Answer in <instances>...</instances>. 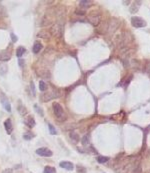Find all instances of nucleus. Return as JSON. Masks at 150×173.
I'll return each mask as SVG.
<instances>
[{
  "instance_id": "nucleus-14",
  "label": "nucleus",
  "mask_w": 150,
  "mask_h": 173,
  "mask_svg": "<svg viewBox=\"0 0 150 173\" xmlns=\"http://www.w3.org/2000/svg\"><path fill=\"white\" fill-rule=\"evenodd\" d=\"M91 1H87V0H81L80 2H79V4H80V6L81 7H84V8H87V7H89L91 5Z\"/></svg>"
},
{
  "instance_id": "nucleus-4",
  "label": "nucleus",
  "mask_w": 150,
  "mask_h": 173,
  "mask_svg": "<svg viewBox=\"0 0 150 173\" xmlns=\"http://www.w3.org/2000/svg\"><path fill=\"white\" fill-rule=\"evenodd\" d=\"M0 101L2 103V105H3V107L4 109L8 111V112H11V105H10V102H9V100H8V98H7L3 93H1V98H0Z\"/></svg>"
},
{
  "instance_id": "nucleus-22",
  "label": "nucleus",
  "mask_w": 150,
  "mask_h": 173,
  "mask_svg": "<svg viewBox=\"0 0 150 173\" xmlns=\"http://www.w3.org/2000/svg\"><path fill=\"white\" fill-rule=\"evenodd\" d=\"M18 111L20 112V114H22V115H24V114H25V113L27 112V110L25 109V107H24V106H22V105H19Z\"/></svg>"
},
{
  "instance_id": "nucleus-16",
  "label": "nucleus",
  "mask_w": 150,
  "mask_h": 173,
  "mask_svg": "<svg viewBox=\"0 0 150 173\" xmlns=\"http://www.w3.org/2000/svg\"><path fill=\"white\" fill-rule=\"evenodd\" d=\"M34 109H35V111H36V112H37V113H38V114H39L41 117H43V116H44V112H43L42 108H41V107H39L37 104H35V105H34Z\"/></svg>"
},
{
  "instance_id": "nucleus-10",
  "label": "nucleus",
  "mask_w": 150,
  "mask_h": 173,
  "mask_svg": "<svg viewBox=\"0 0 150 173\" xmlns=\"http://www.w3.org/2000/svg\"><path fill=\"white\" fill-rule=\"evenodd\" d=\"M140 3H141L140 1H134V2H133V4H132V5H131V7H130V12L131 13L137 12V10H138L139 6L141 5Z\"/></svg>"
},
{
  "instance_id": "nucleus-8",
  "label": "nucleus",
  "mask_w": 150,
  "mask_h": 173,
  "mask_svg": "<svg viewBox=\"0 0 150 173\" xmlns=\"http://www.w3.org/2000/svg\"><path fill=\"white\" fill-rule=\"evenodd\" d=\"M88 20L91 22L93 25H98V23L100 22V15H94V16H92L90 15L89 17H88Z\"/></svg>"
},
{
  "instance_id": "nucleus-19",
  "label": "nucleus",
  "mask_w": 150,
  "mask_h": 173,
  "mask_svg": "<svg viewBox=\"0 0 150 173\" xmlns=\"http://www.w3.org/2000/svg\"><path fill=\"white\" fill-rule=\"evenodd\" d=\"M48 128H49V132H50V134L51 135H56L57 134V131H56V129L53 127L52 124L48 123Z\"/></svg>"
},
{
  "instance_id": "nucleus-23",
  "label": "nucleus",
  "mask_w": 150,
  "mask_h": 173,
  "mask_svg": "<svg viewBox=\"0 0 150 173\" xmlns=\"http://www.w3.org/2000/svg\"><path fill=\"white\" fill-rule=\"evenodd\" d=\"M32 137H33V135L32 134H29L28 132H25V133L23 134V138H24L25 140H30Z\"/></svg>"
},
{
  "instance_id": "nucleus-7",
  "label": "nucleus",
  "mask_w": 150,
  "mask_h": 173,
  "mask_svg": "<svg viewBox=\"0 0 150 173\" xmlns=\"http://www.w3.org/2000/svg\"><path fill=\"white\" fill-rule=\"evenodd\" d=\"M11 58L10 53L6 51H0V61H8Z\"/></svg>"
},
{
  "instance_id": "nucleus-11",
  "label": "nucleus",
  "mask_w": 150,
  "mask_h": 173,
  "mask_svg": "<svg viewBox=\"0 0 150 173\" xmlns=\"http://www.w3.org/2000/svg\"><path fill=\"white\" fill-rule=\"evenodd\" d=\"M7 71H8V66H7L5 63H1V64H0V74H1L2 76H5Z\"/></svg>"
},
{
  "instance_id": "nucleus-20",
  "label": "nucleus",
  "mask_w": 150,
  "mask_h": 173,
  "mask_svg": "<svg viewBox=\"0 0 150 173\" xmlns=\"http://www.w3.org/2000/svg\"><path fill=\"white\" fill-rule=\"evenodd\" d=\"M81 143H82L83 145H88V144H89V137H88V135L83 136V138H82V140H81Z\"/></svg>"
},
{
  "instance_id": "nucleus-26",
  "label": "nucleus",
  "mask_w": 150,
  "mask_h": 173,
  "mask_svg": "<svg viewBox=\"0 0 150 173\" xmlns=\"http://www.w3.org/2000/svg\"><path fill=\"white\" fill-rule=\"evenodd\" d=\"M18 63H19V66H20V67H23V66H24V64H25L24 60H23V59H21V58H20L19 60H18Z\"/></svg>"
},
{
  "instance_id": "nucleus-5",
  "label": "nucleus",
  "mask_w": 150,
  "mask_h": 173,
  "mask_svg": "<svg viewBox=\"0 0 150 173\" xmlns=\"http://www.w3.org/2000/svg\"><path fill=\"white\" fill-rule=\"evenodd\" d=\"M4 128L6 130L7 134H11L12 131H13V125H12V122L10 119H6L4 122Z\"/></svg>"
},
{
  "instance_id": "nucleus-13",
  "label": "nucleus",
  "mask_w": 150,
  "mask_h": 173,
  "mask_svg": "<svg viewBox=\"0 0 150 173\" xmlns=\"http://www.w3.org/2000/svg\"><path fill=\"white\" fill-rule=\"evenodd\" d=\"M25 51H26V50H25V48H24L23 46H19V47L17 48V50H16V56L20 58L25 53Z\"/></svg>"
},
{
  "instance_id": "nucleus-18",
  "label": "nucleus",
  "mask_w": 150,
  "mask_h": 173,
  "mask_svg": "<svg viewBox=\"0 0 150 173\" xmlns=\"http://www.w3.org/2000/svg\"><path fill=\"white\" fill-rule=\"evenodd\" d=\"M70 138H71L74 142H78L79 141V135L77 134L76 132H71V133H70Z\"/></svg>"
},
{
  "instance_id": "nucleus-17",
  "label": "nucleus",
  "mask_w": 150,
  "mask_h": 173,
  "mask_svg": "<svg viewBox=\"0 0 150 173\" xmlns=\"http://www.w3.org/2000/svg\"><path fill=\"white\" fill-rule=\"evenodd\" d=\"M44 173H56V169L54 168V167H51V166H46L44 168Z\"/></svg>"
},
{
  "instance_id": "nucleus-2",
  "label": "nucleus",
  "mask_w": 150,
  "mask_h": 173,
  "mask_svg": "<svg viewBox=\"0 0 150 173\" xmlns=\"http://www.w3.org/2000/svg\"><path fill=\"white\" fill-rule=\"evenodd\" d=\"M131 24L133 27H136V28H142L144 26H146V22L144 21L141 17H138V16H133L131 18Z\"/></svg>"
},
{
  "instance_id": "nucleus-1",
  "label": "nucleus",
  "mask_w": 150,
  "mask_h": 173,
  "mask_svg": "<svg viewBox=\"0 0 150 173\" xmlns=\"http://www.w3.org/2000/svg\"><path fill=\"white\" fill-rule=\"evenodd\" d=\"M53 107V111H54V114L55 116L58 118L59 120H63V119H65V113H64V111H63V108H62V106L57 102H54L52 105Z\"/></svg>"
},
{
  "instance_id": "nucleus-6",
  "label": "nucleus",
  "mask_w": 150,
  "mask_h": 173,
  "mask_svg": "<svg viewBox=\"0 0 150 173\" xmlns=\"http://www.w3.org/2000/svg\"><path fill=\"white\" fill-rule=\"evenodd\" d=\"M59 165H60L61 168H64L66 170H73V168H74L73 163L70 162V161H62V162H60Z\"/></svg>"
},
{
  "instance_id": "nucleus-24",
  "label": "nucleus",
  "mask_w": 150,
  "mask_h": 173,
  "mask_svg": "<svg viewBox=\"0 0 150 173\" xmlns=\"http://www.w3.org/2000/svg\"><path fill=\"white\" fill-rule=\"evenodd\" d=\"M10 37H11V39H12V42H13V43H15V42L18 40L17 36H16L14 33H11V34H10Z\"/></svg>"
},
{
  "instance_id": "nucleus-25",
  "label": "nucleus",
  "mask_w": 150,
  "mask_h": 173,
  "mask_svg": "<svg viewBox=\"0 0 150 173\" xmlns=\"http://www.w3.org/2000/svg\"><path fill=\"white\" fill-rule=\"evenodd\" d=\"M30 89H31V92H32L33 95H35V86H34V83H33V82L30 83Z\"/></svg>"
},
{
  "instance_id": "nucleus-15",
  "label": "nucleus",
  "mask_w": 150,
  "mask_h": 173,
  "mask_svg": "<svg viewBox=\"0 0 150 173\" xmlns=\"http://www.w3.org/2000/svg\"><path fill=\"white\" fill-rule=\"evenodd\" d=\"M108 160H109L108 157H104V156H98L97 157L98 163H100V164H104V163H106Z\"/></svg>"
},
{
  "instance_id": "nucleus-12",
  "label": "nucleus",
  "mask_w": 150,
  "mask_h": 173,
  "mask_svg": "<svg viewBox=\"0 0 150 173\" xmlns=\"http://www.w3.org/2000/svg\"><path fill=\"white\" fill-rule=\"evenodd\" d=\"M42 49V44L40 43V42H38V41H36L35 43H34V45H33V48L32 50L34 53H38V52H40V50Z\"/></svg>"
},
{
  "instance_id": "nucleus-3",
  "label": "nucleus",
  "mask_w": 150,
  "mask_h": 173,
  "mask_svg": "<svg viewBox=\"0 0 150 173\" xmlns=\"http://www.w3.org/2000/svg\"><path fill=\"white\" fill-rule=\"evenodd\" d=\"M36 154L41 157H51L53 155V152L47 147H41L36 149Z\"/></svg>"
},
{
  "instance_id": "nucleus-21",
  "label": "nucleus",
  "mask_w": 150,
  "mask_h": 173,
  "mask_svg": "<svg viewBox=\"0 0 150 173\" xmlns=\"http://www.w3.org/2000/svg\"><path fill=\"white\" fill-rule=\"evenodd\" d=\"M39 89L40 91H42V92L46 90V84L44 81H40L39 82Z\"/></svg>"
},
{
  "instance_id": "nucleus-9",
  "label": "nucleus",
  "mask_w": 150,
  "mask_h": 173,
  "mask_svg": "<svg viewBox=\"0 0 150 173\" xmlns=\"http://www.w3.org/2000/svg\"><path fill=\"white\" fill-rule=\"evenodd\" d=\"M25 124H26L28 127L33 128L35 126V120H34V118L31 117V116H28L26 119H25Z\"/></svg>"
}]
</instances>
